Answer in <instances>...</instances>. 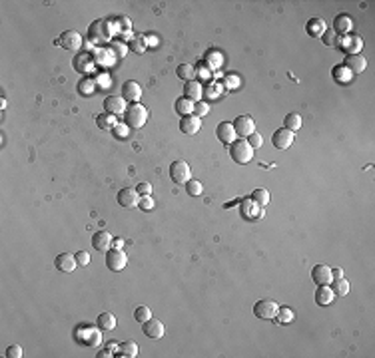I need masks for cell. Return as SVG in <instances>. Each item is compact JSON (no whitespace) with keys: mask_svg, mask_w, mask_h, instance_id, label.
<instances>
[{"mask_svg":"<svg viewBox=\"0 0 375 358\" xmlns=\"http://www.w3.org/2000/svg\"><path fill=\"white\" fill-rule=\"evenodd\" d=\"M124 121H126V125L130 129H140L148 121V110L142 104H132L124 112Z\"/></svg>","mask_w":375,"mask_h":358,"instance_id":"1","label":"cell"},{"mask_svg":"<svg viewBox=\"0 0 375 358\" xmlns=\"http://www.w3.org/2000/svg\"><path fill=\"white\" fill-rule=\"evenodd\" d=\"M229 157L239 163V165H245L252 161L254 157V147L247 143V139H235L231 145H229Z\"/></svg>","mask_w":375,"mask_h":358,"instance_id":"2","label":"cell"},{"mask_svg":"<svg viewBox=\"0 0 375 358\" xmlns=\"http://www.w3.org/2000/svg\"><path fill=\"white\" fill-rule=\"evenodd\" d=\"M74 338L84 344V346H98L102 342V334H100V328H94L90 324H82L74 330Z\"/></svg>","mask_w":375,"mask_h":358,"instance_id":"3","label":"cell"},{"mask_svg":"<svg viewBox=\"0 0 375 358\" xmlns=\"http://www.w3.org/2000/svg\"><path fill=\"white\" fill-rule=\"evenodd\" d=\"M170 179H172L174 183H178V185H186L190 179H192V169H190V165H188L186 161H182V159L174 161V163L170 165Z\"/></svg>","mask_w":375,"mask_h":358,"instance_id":"4","label":"cell"},{"mask_svg":"<svg viewBox=\"0 0 375 358\" xmlns=\"http://www.w3.org/2000/svg\"><path fill=\"white\" fill-rule=\"evenodd\" d=\"M278 308H280V304H278L276 300H272V298H262V300H258V302L254 304V314H256L258 318H262V320H272V318L276 316Z\"/></svg>","mask_w":375,"mask_h":358,"instance_id":"5","label":"cell"},{"mask_svg":"<svg viewBox=\"0 0 375 358\" xmlns=\"http://www.w3.org/2000/svg\"><path fill=\"white\" fill-rule=\"evenodd\" d=\"M233 129H235V135H239L241 139H247L256 131V121L249 116H237L233 121Z\"/></svg>","mask_w":375,"mask_h":358,"instance_id":"6","label":"cell"},{"mask_svg":"<svg viewBox=\"0 0 375 358\" xmlns=\"http://www.w3.org/2000/svg\"><path fill=\"white\" fill-rule=\"evenodd\" d=\"M126 263H128V257L124 255L122 249H110V251L106 253V267H108L110 271H114V273L122 271L124 267H126Z\"/></svg>","mask_w":375,"mask_h":358,"instance_id":"7","label":"cell"},{"mask_svg":"<svg viewBox=\"0 0 375 358\" xmlns=\"http://www.w3.org/2000/svg\"><path fill=\"white\" fill-rule=\"evenodd\" d=\"M118 199V205L120 207H126V209H132V207H138V201H140V193L132 187H124L118 191L116 195Z\"/></svg>","mask_w":375,"mask_h":358,"instance_id":"8","label":"cell"},{"mask_svg":"<svg viewBox=\"0 0 375 358\" xmlns=\"http://www.w3.org/2000/svg\"><path fill=\"white\" fill-rule=\"evenodd\" d=\"M56 44H60L64 50L76 52V50L82 46V38H80V34H78L76 30H66V32L60 34V38H58Z\"/></svg>","mask_w":375,"mask_h":358,"instance_id":"9","label":"cell"},{"mask_svg":"<svg viewBox=\"0 0 375 358\" xmlns=\"http://www.w3.org/2000/svg\"><path fill=\"white\" fill-rule=\"evenodd\" d=\"M142 332H144L148 338H152V340H160V338L164 336L166 328H164L162 320H158V318H148L146 322H142Z\"/></svg>","mask_w":375,"mask_h":358,"instance_id":"10","label":"cell"},{"mask_svg":"<svg viewBox=\"0 0 375 358\" xmlns=\"http://www.w3.org/2000/svg\"><path fill=\"white\" fill-rule=\"evenodd\" d=\"M122 98L130 102V104H138V100L142 98V88L138 82L134 80H128V82H124L122 84Z\"/></svg>","mask_w":375,"mask_h":358,"instance_id":"11","label":"cell"},{"mask_svg":"<svg viewBox=\"0 0 375 358\" xmlns=\"http://www.w3.org/2000/svg\"><path fill=\"white\" fill-rule=\"evenodd\" d=\"M272 143H274L276 149H288V147H292V143H294V131H290L286 127H280L278 131H274Z\"/></svg>","mask_w":375,"mask_h":358,"instance_id":"12","label":"cell"},{"mask_svg":"<svg viewBox=\"0 0 375 358\" xmlns=\"http://www.w3.org/2000/svg\"><path fill=\"white\" fill-rule=\"evenodd\" d=\"M216 135L218 139L224 143V145H231L235 141V129H233V123L231 121H222L218 123L216 127Z\"/></svg>","mask_w":375,"mask_h":358,"instance_id":"13","label":"cell"},{"mask_svg":"<svg viewBox=\"0 0 375 358\" xmlns=\"http://www.w3.org/2000/svg\"><path fill=\"white\" fill-rule=\"evenodd\" d=\"M54 267H56L60 273H72V271L78 267L76 255H72V253H60V255L54 259Z\"/></svg>","mask_w":375,"mask_h":358,"instance_id":"14","label":"cell"},{"mask_svg":"<svg viewBox=\"0 0 375 358\" xmlns=\"http://www.w3.org/2000/svg\"><path fill=\"white\" fill-rule=\"evenodd\" d=\"M112 241H114V237L108 231H98L92 235V247L100 253H108L112 249Z\"/></svg>","mask_w":375,"mask_h":358,"instance_id":"15","label":"cell"},{"mask_svg":"<svg viewBox=\"0 0 375 358\" xmlns=\"http://www.w3.org/2000/svg\"><path fill=\"white\" fill-rule=\"evenodd\" d=\"M104 110H106V114L120 116V114L126 112V100L120 98V96H108L104 100Z\"/></svg>","mask_w":375,"mask_h":358,"instance_id":"16","label":"cell"},{"mask_svg":"<svg viewBox=\"0 0 375 358\" xmlns=\"http://www.w3.org/2000/svg\"><path fill=\"white\" fill-rule=\"evenodd\" d=\"M335 300V293L329 285H317L315 289V304L317 306H329Z\"/></svg>","mask_w":375,"mask_h":358,"instance_id":"17","label":"cell"},{"mask_svg":"<svg viewBox=\"0 0 375 358\" xmlns=\"http://www.w3.org/2000/svg\"><path fill=\"white\" fill-rule=\"evenodd\" d=\"M202 127V119L198 116H184L180 119V131L186 135H196Z\"/></svg>","mask_w":375,"mask_h":358,"instance_id":"18","label":"cell"},{"mask_svg":"<svg viewBox=\"0 0 375 358\" xmlns=\"http://www.w3.org/2000/svg\"><path fill=\"white\" fill-rule=\"evenodd\" d=\"M311 279L315 285H331V281H333L331 269L327 265H315L311 269Z\"/></svg>","mask_w":375,"mask_h":358,"instance_id":"19","label":"cell"},{"mask_svg":"<svg viewBox=\"0 0 375 358\" xmlns=\"http://www.w3.org/2000/svg\"><path fill=\"white\" fill-rule=\"evenodd\" d=\"M351 28H353V18L349 16V14H337L335 16V20H333V32L339 36V34H343V36H347L349 32H351Z\"/></svg>","mask_w":375,"mask_h":358,"instance_id":"20","label":"cell"},{"mask_svg":"<svg viewBox=\"0 0 375 358\" xmlns=\"http://www.w3.org/2000/svg\"><path fill=\"white\" fill-rule=\"evenodd\" d=\"M339 38H343L339 46H341L345 52H349V54H357V52H361V48H363V40H361V36H357V34H349V36H339Z\"/></svg>","mask_w":375,"mask_h":358,"instance_id":"21","label":"cell"},{"mask_svg":"<svg viewBox=\"0 0 375 358\" xmlns=\"http://www.w3.org/2000/svg\"><path fill=\"white\" fill-rule=\"evenodd\" d=\"M343 64H345V66L351 70V74H353V76H355V74H361V72L367 68V60H365L361 54H347Z\"/></svg>","mask_w":375,"mask_h":358,"instance_id":"22","label":"cell"},{"mask_svg":"<svg viewBox=\"0 0 375 358\" xmlns=\"http://www.w3.org/2000/svg\"><path fill=\"white\" fill-rule=\"evenodd\" d=\"M331 78L335 80V84L345 86V84L351 82L353 74H351V70H349L345 64H337V66H333V70H331Z\"/></svg>","mask_w":375,"mask_h":358,"instance_id":"23","label":"cell"},{"mask_svg":"<svg viewBox=\"0 0 375 358\" xmlns=\"http://www.w3.org/2000/svg\"><path fill=\"white\" fill-rule=\"evenodd\" d=\"M184 96H186L188 100H192L194 104H196V102H200V100H202V96H204V88H202V84H200V82H196V80L186 82V84H184Z\"/></svg>","mask_w":375,"mask_h":358,"instance_id":"24","label":"cell"},{"mask_svg":"<svg viewBox=\"0 0 375 358\" xmlns=\"http://www.w3.org/2000/svg\"><path fill=\"white\" fill-rule=\"evenodd\" d=\"M327 28H325V22L321 20V18H309L307 20V24H305V32H307V36H311V38H321L323 36V32H325Z\"/></svg>","mask_w":375,"mask_h":358,"instance_id":"25","label":"cell"},{"mask_svg":"<svg viewBox=\"0 0 375 358\" xmlns=\"http://www.w3.org/2000/svg\"><path fill=\"white\" fill-rule=\"evenodd\" d=\"M140 354V348L134 340H126V342H122L118 344V356H126V358H136Z\"/></svg>","mask_w":375,"mask_h":358,"instance_id":"26","label":"cell"},{"mask_svg":"<svg viewBox=\"0 0 375 358\" xmlns=\"http://www.w3.org/2000/svg\"><path fill=\"white\" fill-rule=\"evenodd\" d=\"M96 326L100 330H114L116 328V316L112 312H100L96 318Z\"/></svg>","mask_w":375,"mask_h":358,"instance_id":"27","label":"cell"},{"mask_svg":"<svg viewBox=\"0 0 375 358\" xmlns=\"http://www.w3.org/2000/svg\"><path fill=\"white\" fill-rule=\"evenodd\" d=\"M174 110L184 118V116H192L194 114V102L192 100H188L186 96H182V98H178L176 100V104H174Z\"/></svg>","mask_w":375,"mask_h":358,"instance_id":"28","label":"cell"},{"mask_svg":"<svg viewBox=\"0 0 375 358\" xmlns=\"http://www.w3.org/2000/svg\"><path fill=\"white\" fill-rule=\"evenodd\" d=\"M108 24L104 22V20H98L94 26H90V40H96V42H102V40H108L110 38V34H106L104 32V28H106Z\"/></svg>","mask_w":375,"mask_h":358,"instance_id":"29","label":"cell"},{"mask_svg":"<svg viewBox=\"0 0 375 358\" xmlns=\"http://www.w3.org/2000/svg\"><path fill=\"white\" fill-rule=\"evenodd\" d=\"M260 209H262V207H260L256 201H252V199L245 201V203L241 205V211H243V217H245V219H258V217L262 215Z\"/></svg>","mask_w":375,"mask_h":358,"instance_id":"30","label":"cell"},{"mask_svg":"<svg viewBox=\"0 0 375 358\" xmlns=\"http://www.w3.org/2000/svg\"><path fill=\"white\" fill-rule=\"evenodd\" d=\"M96 125L100 129H104V131H112L114 125H116V116H112V114H100V116H96Z\"/></svg>","mask_w":375,"mask_h":358,"instance_id":"31","label":"cell"},{"mask_svg":"<svg viewBox=\"0 0 375 358\" xmlns=\"http://www.w3.org/2000/svg\"><path fill=\"white\" fill-rule=\"evenodd\" d=\"M176 76H178L180 80H184V82H192L194 76H196V68H194L192 64H180V66L176 68Z\"/></svg>","mask_w":375,"mask_h":358,"instance_id":"32","label":"cell"},{"mask_svg":"<svg viewBox=\"0 0 375 358\" xmlns=\"http://www.w3.org/2000/svg\"><path fill=\"white\" fill-rule=\"evenodd\" d=\"M284 127L296 133V131L301 127V116H300V114H296V112L288 114V116H286V119H284Z\"/></svg>","mask_w":375,"mask_h":358,"instance_id":"33","label":"cell"},{"mask_svg":"<svg viewBox=\"0 0 375 358\" xmlns=\"http://www.w3.org/2000/svg\"><path fill=\"white\" fill-rule=\"evenodd\" d=\"M274 320L278 324H290L294 320V310L290 306H280L278 312H276V316H274Z\"/></svg>","mask_w":375,"mask_h":358,"instance_id":"34","label":"cell"},{"mask_svg":"<svg viewBox=\"0 0 375 358\" xmlns=\"http://www.w3.org/2000/svg\"><path fill=\"white\" fill-rule=\"evenodd\" d=\"M74 68H76L78 72H90V70L94 68V62L90 60L88 54H82V56H76V58H74Z\"/></svg>","mask_w":375,"mask_h":358,"instance_id":"35","label":"cell"},{"mask_svg":"<svg viewBox=\"0 0 375 358\" xmlns=\"http://www.w3.org/2000/svg\"><path fill=\"white\" fill-rule=\"evenodd\" d=\"M204 62H206V64L210 66V70H216V68H220V66H222L224 58H222V54H220L218 50H210V52L206 54Z\"/></svg>","mask_w":375,"mask_h":358,"instance_id":"36","label":"cell"},{"mask_svg":"<svg viewBox=\"0 0 375 358\" xmlns=\"http://www.w3.org/2000/svg\"><path fill=\"white\" fill-rule=\"evenodd\" d=\"M252 201H256L260 207H266L270 203V191L268 189H254L252 191Z\"/></svg>","mask_w":375,"mask_h":358,"instance_id":"37","label":"cell"},{"mask_svg":"<svg viewBox=\"0 0 375 358\" xmlns=\"http://www.w3.org/2000/svg\"><path fill=\"white\" fill-rule=\"evenodd\" d=\"M333 285H331V289H333V293H335V297H345L347 293H349V283L341 277V279H335V281H331Z\"/></svg>","mask_w":375,"mask_h":358,"instance_id":"38","label":"cell"},{"mask_svg":"<svg viewBox=\"0 0 375 358\" xmlns=\"http://www.w3.org/2000/svg\"><path fill=\"white\" fill-rule=\"evenodd\" d=\"M148 318H152V310H150V306H146V304L136 306V310H134V320H136V322H146Z\"/></svg>","mask_w":375,"mask_h":358,"instance_id":"39","label":"cell"},{"mask_svg":"<svg viewBox=\"0 0 375 358\" xmlns=\"http://www.w3.org/2000/svg\"><path fill=\"white\" fill-rule=\"evenodd\" d=\"M186 191H188V195L198 197V195H202V193H204V185L198 181V179H190V181L186 183Z\"/></svg>","mask_w":375,"mask_h":358,"instance_id":"40","label":"cell"},{"mask_svg":"<svg viewBox=\"0 0 375 358\" xmlns=\"http://www.w3.org/2000/svg\"><path fill=\"white\" fill-rule=\"evenodd\" d=\"M130 50L132 52H136V54H142L144 50H146V36H134V38H130Z\"/></svg>","mask_w":375,"mask_h":358,"instance_id":"41","label":"cell"},{"mask_svg":"<svg viewBox=\"0 0 375 358\" xmlns=\"http://www.w3.org/2000/svg\"><path fill=\"white\" fill-rule=\"evenodd\" d=\"M321 42L325 44V46H339V36L333 32V30H325L323 32V36H321Z\"/></svg>","mask_w":375,"mask_h":358,"instance_id":"42","label":"cell"},{"mask_svg":"<svg viewBox=\"0 0 375 358\" xmlns=\"http://www.w3.org/2000/svg\"><path fill=\"white\" fill-rule=\"evenodd\" d=\"M112 133H114L118 139H126V137L130 135V127L124 125V123H116L114 129H112Z\"/></svg>","mask_w":375,"mask_h":358,"instance_id":"43","label":"cell"},{"mask_svg":"<svg viewBox=\"0 0 375 358\" xmlns=\"http://www.w3.org/2000/svg\"><path fill=\"white\" fill-rule=\"evenodd\" d=\"M204 94H206L210 100H216V98H220V94H222V86H220V84H210L208 88H204Z\"/></svg>","mask_w":375,"mask_h":358,"instance_id":"44","label":"cell"},{"mask_svg":"<svg viewBox=\"0 0 375 358\" xmlns=\"http://www.w3.org/2000/svg\"><path fill=\"white\" fill-rule=\"evenodd\" d=\"M154 205H156V203H154V199H152L150 195H142L140 201H138V207H140L142 211H152Z\"/></svg>","mask_w":375,"mask_h":358,"instance_id":"45","label":"cell"},{"mask_svg":"<svg viewBox=\"0 0 375 358\" xmlns=\"http://www.w3.org/2000/svg\"><path fill=\"white\" fill-rule=\"evenodd\" d=\"M210 112V106L208 104H204V102H196L194 104V116H198L200 119H202V116H206Z\"/></svg>","mask_w":375,"mask_h":358,"instance_id":"46","label":"cell"},{"mask_svg":"<svg viewBox=\"0 0 375 358\" xmlns=\"http://www.w3.org/2000/svg\"><path fill=\"white\" fill-rule=\"evenodd\" d=\"M247 143H249V145H252L254 149H258V147H262V143H264V137H262V135H260L258 131H254L252 135H249V137H247Z\"/></svg>","mask_w":375,"mask_h":358,"instance_id":"47","label":"cell"},{"mask_svg":"<svg viewBox=\"0 0 375 358\" xmlns=\"http://www.w3.org/2000/svg\"><path fill=\"white\" fill-rule=\"evenodd\" d=\"M6 356L8 358H20L22 356V346L20 344H10L6 348Z\"/></svg>","mask_w":375,"mask_h":358,"instance_id":"48","label":"cell"},{"mask_svg":"<svg viewBox=\"0 0 375 358\" xmlns=\"http://www.w3.org/2000/svg\"><path fill=\"white\" fill-rule=\"evenodd\" d=\"M76 261H78L80 267H86V265H90V255L86 251H78L76 253Z\"/></svg>","mask_w":375,"mask_h":358,"instance_id":"49","label":"cell"},{"mask_svg":"<svg viewBox=\"0 0 375 358\" xmlns=\"http://www.w3.org/2000/svg\"><path fill=\"white\" fill-rule=\"evenodd\" d=\"M136 191L140 193V197H142V195H152V185H150V183H138Z\"/></svg>","mask_w":375,"mask_h":358,"instance_id":"50","label":"cell"},{"mask_svg":"<svg viewBox=\"0 0 375 358\" xmlns=\"http://www.w3.org/2000/svg\"><path fill=\"white\" fill-rule=\"evenodd\" d=\"M116 20H118L116 24H118V28H120V30H130V20H128L126 16H124V18L120 16V18H116Z\"/></svg>","mask_w":375,"mask_h":358,"instance_id":"51","label":"cell"},{"mask_svg":"<svg viewBox=\"0 0 375 358\" xmlns=\"http://www.w3.org/2000/svg\"><path fill=\"white\" fill-rule=\"evenodd\" d=\"M225 84H227V88H237V86H239V80L233 78V76H227V78H225Z\"/></svg>","mask_w":375,"mask_h":358,"instance_id":"52","label":"cell"},{"mask_svg":"<svg viewBox=\"0 0 375 358\" xmlns=\"http://www.w3.org/2000/svg\"><path fill=\"white\" fill-rule=\"evenodd\" d=\"M331 277H333V281H335V279H341V277H343V271H341V269H331Z\"/></svg>","mask_w":375,"mask_h":358,"instance_id":"53","label":"cell"},{"mask_svg":"<svg viewBox=\"0 0 375 358\" xmlns=\"http://www.w3.org/2000/svg\"><path fill=\"white\" fill-rule=\"evenodd\" d=\"M112 247H114V249H122V247H124V239H114V241H112Z\"/></svg>","mask_w":375,"mask_h":358,"instance_id":"54","label":"cell"},{"mask_svg":"<svg viewBox=\"0 0 375 358\" xmlns=\"http://www.w3.org/2000/svg\"><path fill=\"white\" fill-rule=\"evenodd\" d=\"M196 74H200L202 78H210V70H200V72L196 70Z\"/></svg>","mask_w":375,"mask_h":358,"instance_id":"55","label":"cell"}]
</instances>
